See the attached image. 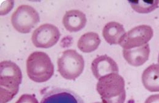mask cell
<instances>
[{"label": "cell", "mask_w": 159, "mask_h": 103, "mask_svg": "<svg viewBox=\"0 0 159 103\" xmlns=\"http://www.w3.org/2000/svg\"><path fill=\"white\" fill-rule=\"evenodd\" d=\"M142 83L151 92H159V64H152L142 74Z\"/></svg>", "instance_id": "12"}, {"label": "cell", "mask_w": 159, "mask_h": 103, "mask_svg": "<svg viewBox=\"0 0 159 103\" xmlns=\"http://www.w3.org/2000/svg\"><path fill=\"white\" fill-rule=\"evenodd\" d=\"M123 57L130 65L139 67L146 62L150 54V47L148 44L138 48L122 50Z\"/></svg>", "instance_id": "11"}, {"label": "cell", "mask_w": 159, "mask_h": 103, "mask_svg": "<svg viewBox=\"0 0 159 103\" xmlns=\"http://www.w3.org/2000/svg\"><path fill=\"white\" fill-rule=\"evenodd\" d=\"M96 90L102 103H124L125 81L118 73H111L99 79Z\"/></svg>", "instance_id": "2"}, {"label": "cell", "mask_w": 159, "mask_h": 103, "mask_svg": "<svg viewBox=\"0 0 159 103\" xmlns=\"http://www.w3.org/2000/svg\"><path fill=\"white\" fill-rule=\"evenodd\" d=\"M16 103H39L37 98L32 95H22Z\"/></svg>", "instance_id": "16"}, {"label": "cell", "mask_w": 159, "mask_h": 103, "mask_svg": "<svg viewBox=\"0 0 159 103\" xmlns=\"http://www.w3.org/2000/svg\"><path fill=\"white\" fill-rule=\"evenodd\" d=\"M11 24L14 29L22 34L31 32L40 21L37 11L31 6L21 5L11 16Z\"/></svg>", "instance_id": "5"}, {"label": "cell", "mask_w": 159, "mask_h": 103, "mask_svg": "<svg viewBox=\"0 0 159 103\" xmlns=\"http://www.w3.org/2000/svg\"><path fill=\"white\" fill-rule=\"evenodd\" d=\"M132 9L140 14H148L159 7V1H129Z\"/></svg>", "instance_id": "15"}, {"label": "cell", "mask_w": 159, "mask_h": 103, "mask_svg": "<svg viewBox=\"0 0 159 103\" xmlns=\"http://www.w3.org/2000/svg\"><path fill=\"white\" fill-rule=\"evenodd\" d=\"M153 36L154 31L150 26L139 25L126 32L120 39L119 45L125 49L138 48L148 44Z\"/></svg>", "instance_id": "6"}, {"label": "cell", "mask_w": 159, "mask_h": 103, "mask_svg": "<svg viewBox=\"0 0 159 103\" xmlns=\"http://www.w3.org/2000/svg\"><path fill=\"white\" fill-rule=\"evenodd\" d=\"M40 103H84L75 92L66 88H55L47 92Z\"/></svg>", "instance_id": "8"}, {"label": "cell", "mask_w": 159, "mask_h": 103, "mask_svg": "<svg viewBox=\"0 0 159 103\" xmlns=\"http://www.w3.org/2000/svg\"><path fill=\"white\" fill-rule=\"evenodd\" d=\"M100 103V102H96V103Z\"/></svg>", "instance_id": "19"}, {"label": "cell", "mask_w": 159, "mask_h": 103, "mask_svg": "<svg viewBox=\"0 0 159 103\" xmlns=\"http://www.w3.org/2000/svg\"><path fill=\"white\" fill-rule=\"evenodd\" d=\"M100 43L101 40L98 33L89 32L84 34L80 37L77 46L81 51L89 53L96 50Z\"/></svg>", "instance_id": "14"}, {"label": "cell", "mask_w": 159, "mask_h": 103, "mask_svg": "<svg viewBox=\"0 0 159 103\" xmlns=\"http://www.w3.org/2000/svg\"><path fill=\"white\" fill-rule=\"evenodd\" d=\"M125 34L123 25L115 21H110L107 23L102 31L103 38L110 45L119 44L120 39Z\"/></svg>", "instance_id": "13"}, {"label": "cell", "mask_w": 159, "mask_h": 103, "mask_svg": "<svg viewBox=\"0 0 159 103\" xmlns=\"http://www.w3.org/2000/svg\"><path fill=\"white\" fill-rule=\"evenodd\" d=\"M58 71L67 80H75L83 73L84 68L83 57L75 49H66L58 59Z\"/></svg>", "instance_id": "4"}, {"label": "cell", "mask_w": 159, "mask_h": 103, "mask_svg": "<svg viewBox=\"0 0 159 103\" xmlns=\"http://www.w3.org/2000/svg\"><path fill=\"white\" fill-rule=\"evenodd\" d=\"M19 67L11 61L0 63V103L9 102L17 94L22 82Z\"/></svg>", "instance_id": "1"}, {"label": "cell", "mask_w": 159, "mask_h": 103, "mask_svg": "<svg viewBox=\"0 0 159 103\" xmlns=\"http://www.w3.org/2000/svg\"><path fill=\"white\" fill-rule=\"evenodd\" d=\"M158 62H159V56H158Z\"/></svg>", "instance_id": "18"}, {"label": "cell", "mask_w": 159, "mask_h": 103, "mask_svg": "<svg viewBox=\"0 0 159 103\" xmlns=\"http://www.w3.org/2000/svg\"><path fill=\"white\" fill-rule=\"evenodd\" d=\"M60 30L56 26L45 23L34 31L31 41L37 48H49L57 44L60 40Z\"/></svg>", "instance_id": "7"}, {"label": "cell", "mask_w": 159, "mask_h": 103, "mask_svg": "<svg viewBox=\"0 0 159 103\" xmlns=\"http://www.w3.org/2000/svg\"><path fill=\"white\" fill-rule=\"evenodd\" d=\"M91 70L94 77L101 78L111 73H118L119 67L117 63L107 55L99 56L92 62Z\"/></svg>", "instance_id": "9"}, {"label": "cell", "mask_w": 159, "mask_h": 103, "mask_svg": "<svg viewBox=\"0 0 159 103\" xmlns=\"http://www.w3.org/2000/svg\"><path fill=\"white\" fill-rule=\"evenodd\" d=\"M26 72L34 82L45 83L54 74V65L47 54L41 51L31 53L26 60Z\"/></svg>", "instance_id": "3"}, {"label": "cell", "mask_w": 159, "mask_h": 103, "mask_svg": "<svg viewBox=\"0 0 159 103\" xmlns=\"http://www.w3.org/2000/svg\"><path fill=\"white\" fill-rule=\"evenodd\" d=\"M144 103H159V94L149 96L146 100Z\"/></svg>", "instance_id": "17"}, {"label": "cell", "mask_w": 159, "mask_h": 103, "mask_svg": "<svg viewBox=\"0 0 159 103\" xmlns=\"http://www.w3.org/2000/svg\"><path fill=\"white\" fill-rule=\"evenodd\" d=\"M87 23L86 15L79 10L67 11L62 19V24L65 29L71 32L80 31L84 28Z\"/></svg>", "instance_id": "10"}]
</instances>
